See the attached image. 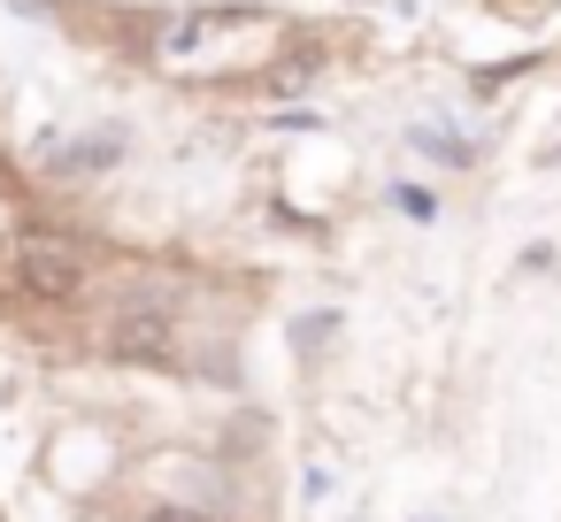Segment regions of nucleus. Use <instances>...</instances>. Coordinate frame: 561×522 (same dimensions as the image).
<instances>
[{"label": "nucleus", "mask_w": 561, "mask_h": 522, "mask_svg": "<svg viewBox=\"0 0 561 522\" xmlns=\"http://www.w3.org/2000/svg\"><path fill=\"white\" fill-rule=\"evenodd\" d=\"M9 277H16V292L39 300V308H70V300H85V285H93V246L70 239V231H55V223H24V231L9 239Z\"/></svg>", "instance_id": "1"}, {"label": "nucleus", "mask_w": 561, "mask_h": 522, "mask_svg": "<svg viewBox=\"0 0 561 522\" xmlns=\"http://www.w3.org/2000/svg\"><path fill=\"white\" fill-rule=\"evenodd\" d=\"M139 522H231L224 507H185V499H147Z\"/></svg>", "instance_id": "3"}, {"label": "nucleus", "mask_w": 561, "mask_h": 522, "mask_svg": "<svg viewBox=\"0 0 561 522\" xmlns=\"http://www.w3.org/2000/svg\"><path fill=\"white\" fill-rule=\"evenodd\" d=\"M392 200H400V216H415V223H423V216H438V200H431V193H423V185H400V193H392Z\"/></svg>", "instance_id": "4"}, {"label": "nucleus", "mask_w": 561, "mask_h": 522, "mask_svg": "<svg viewBox=\"0 0 561 522\" xmlns=\"http://www.w3.org/2000/svg\"><path fill=\"white\" fill-rule=\"evenodd\" d=\"M101 353L108 361H131V369H178L185 346H178V315L154 308V300H131L101 323Z\"/></svg>", "instance_id": "2"}]
</instances>
